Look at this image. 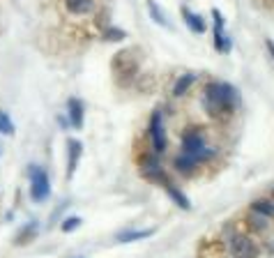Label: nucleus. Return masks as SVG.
I'll use <instances>...</instances> for the list:
<instances>
[{
    "mask_svg": "<svg viewBox=\"0 0 274 258\" xmlns=\"http://www.w3.org/2000/svg\"><path fill=\"white\" fill-rule=\"evenodd\" d=\"M182 14H184V21H187V26L191 28V30H194L196 35H203V33H205V21H203L201 16H198V14L189 12L187 7L182 9Z\"/></svg>",
    "mask_w": 274,
    "mask_h": 258,
    "instance_id": "12",
    "label": "nucleus"
},
{
    "mask_svg": "<svg viewBox=\"0 0 274 258\" xmlns=\"http://www.w3.org/2000/svg\"><path fill=\"white\" fill-rule=\"evenodd\" d=\"M28 178H30V196L33 201H46L51 194V182H48V173L37 164L28 166Z\"/></svg>",
    "mask_w": 274,
    "mask_h": 258,
    "instance_id": "2",
    "label": "nucleus"
},
{
    "mask_svg": "<svg viewBox=\"0 0 274 258\" xmlns=\"http://www.w3.org/2000/svg\"><path fill=\"white\" fill-rule=\"evenodd\" d=\"M0 134H14V122L5 111H0Z\"/></svg>",
    "mask_w": 274,
    "mask_h": 258,
    "instance_id": "19",
    "label": "nucleus"
},
{
    "mask_svg": "<svg viewBox=\"0 0 274 258\" xmlns=\"http://www.w3.org/2000/svg\"><path fill=\"white\" fill-rule=\"evenodd\" d=\"M166 192L171 194V199H173L175 203H178V206L182 207V210H189V207H191V206H189V199H187V196H184V194H182L180 189H175V187H171V182L166 185Z\"/></svg>",
    "mask_w": 274,
    "mask_h": 258,
    "instance_id": "16",
    "label": "nucleus"
},
{
    "mask_svg": "<svg viewBox=\"0 0 274 258\" xmlns=\"http://www.w3.org/2000/svg\"><path fill=\"white\" fill-rule=\"evenodd\" d=\"M212 14H214V47L219 49V51H230L233 42L224 33V16H221L219 9H214Z\"/></svg>",
    "mask_w": 274,
    "mask_h": 258,
    "instance_id": "7",
    "label": "nucleus"
},
{
    "mask_svg": "<svg viewBox=\"0 0 274 258\" xmlns=\"http://www.w3.org/2000/svg\"><path fill=\"white\" fill-rule=\"evenodd\" d=\"M251 210L256 212V214H261V217H274V203L272 201H268V199H258V201H254L251 203Z\"/></svg>",
    "mask_w": 274,
    "mask_h": 258,
    "instance_id": "13",
    "label": "nucleus"
},
{
    "mask_svg": "<svg viewBox=\"0 0 274 258\" xmlns=\"http://www.w3.org/2000/svg\"><path fill=\"white\" fill-rule=\"evenodd\" d=\"M104 37H106L108 42H120L127 37V33H125V30H118V28H106V30H104Z\"/></svg>",
    "mask_w": 274,
    "mask_h": 258,
    "instance_id": "20",
    "label": "nucleus"
},
{
    "mask_svg": "<svg viewBox=\"0 0 274 258\" xmlns=\"http://www.w3.org/2000/svg\"><path fill=\"white\" fill-rule=\"evenodd\" d=\"M196 79H198V74H194V72H187V74H182L180 79L175 81V86H173V95L175 97H182V95L187 93L189 88L196 83Z\"/></svg>",
    "mask_w": 274,
    "mask_h": 258,
    "instance_id": "10",
    "label": "nucleus"
},
{
    "mask_svg": "<svg viewBox=\"0 0 274 258\" xmlns=\"http://www.w3.org/2000/svg\"><path fill=\"white\" fill-rule=\"evenodd\" d=\"M67 113H69V122H72L74 129H81L83 127V102L72 97L67 102Z\"/></svg>",
    "mask_w": 274,
    "mask_h": 258,
    "instance_id": "9",
    "label": "nucleus"
},
{
    "mask_svg": "<svg viewBox=\"0 0 274 258\" xmlns=\"http://www.w3.org/2000/svg\"><path fill=\"white\" fill-rule=\"evenodd\" d=\"M65 5L72 14H88L92 12V0H65Z\"/></svg>",
    "mask_w": 274,
    "mask_h": 258,
    "instance_id": "14",
    "label": "nucleus"
},
{
    "mask_svg": "<svg viewBox=\"0 0 274 258\" xmlns=\"http://www.w3.org/2000/svg\"><path fill=\"white\" fill-rule=\"evenodd\" d=\"M235 104H237V90L228 83H210L205 88V106L210 113H233Z\"/></svg>",
    "mask_w": 274,
    "mask_h": 258,
    "instance_id": "1",
    "label": "nucleus"
},
{
    "mask_svg": "<svg viewBox=\"0 0 274 258\" xmlns=\"http://www.w3.org/2000/svg\"><path fill=\"white\" fill-rule=\"evenodd\" d=\"M152 233H154V228H145V231H127V233H120V235H118V242H134V240L150 238Z\"/></svg>",
    "mask_w": 274,
    "mask_h": 258,
    "instance_id": "15",
    "label": "nucleus"
},
{
    "mask_svg": "<svg viewBox=\"0 0 274 258\" xmlns=\"http://www.w3.org/2000/svg\"><path fill=\"white\" fill-rule=\"evenodd\" d=\"M147 9H150V16H152V21H154V23H159V26L168 28L166 16H164V12H161L159 7H157V2H154V0H150V2H147Z\"/></svg>",
    "mask_w": 274,
    "mask_h": 258,
    "instance_id": "17",
    "label": "nucleus"
},
{
    "mask_svg": "<svg viewBox=\"0 0 274 258\" xmlns=\"http://www.w3.org/2000/svg\"><path fill=\"white\" fill-rule=\"evenodd\" d=\"M140 173H143L147 180H159L164 187L168 185V178H166V173H164V168H161L157 155H145V157H140Z\"/></svg>",
    "mask_w": 274,
    "mask_h": 258,
    "instance_id": "6",
    "label": "nucleus"
},
{
    "mask_svg": "<svg viewBox=\"0 0 274 258\" xmlns=\"http://www.w3.org/2000/svg\"><path fill=\"white\" fill-rule=\"evenodd\" d=\"M228 247H230V254H233L235 258H258V247H256L254 240H249L247 235L233 233L230 240H228Z\"/></svg>",
    "mask_w": 274,
    "mask_h": 258,
    "instance_id": "4",
    "label": "nucleus"
},
{
    "mask_svg": "<svg viewBox=\"0 0 274 258\" xmlns=\"http://www.w3.org/2000/svg\"><path fill=\"white\" fill-rule=\"evenodd\" d=\"M182 148H184V153L194 155L196 161H203L212 155L210 148H205V141H203V134L201 132H187L182 136Z\"/></svg>",
    "mask_w": 274,
    "mask_h": 258,
    "instance_id": "3",
    "label": "nucleus"
},
{
    "mask_svg": "<svg viewBox=\"0 0 274 258\" xmlns=\"http://www.w3.org/2000/svg\"><path fill=\"white\" fill-rule=\"evenodd\" d=\"M268 49L272 51V55H274V42H272V40H268Z\"/></svg>",
    "mask_w": 274,
    "mask_h": 258,
    "instance_id": "22",
    "label": "nucleus"
},
{
    "mask_svg": "<svg viewBox=\"0 0 274 258\" xmlns=\"http://www.w3.org/2000/svg\"><path fill=\"white\" fill-rule=\"evenodd\" d=\"M81 221H83L81 217H67L65 221H62V226H60V228H62L65 233H72V231H76V228L81 226Z\"/></svg>",
    "mask_w": 274,
    "mask_h": 258,
    "instance_id": "21",
    "label": "nucleus"
},
{
    "mask_svg": "<svg viewBox=\"0 0 274 258\" xmlns=\"http://www.w3.org/2000/svg\"><path fill=\"white\" fill-rule=\"evenodd\" d=\"M35 233H37V224H30V228H23V231L16 235V245H26V242H30V238H33Z\"/></svg>",
    "mask_w": 274,
    "mask_h": 258,
    "instance_id": "18",
    "label": "nucleus"
},
{
    "mask_svg": "<svg viewBox=\"0 0 274 258\" xmlns=\"http://www.w3.org/2000/svg\"><path fill=\"white\" fill-rule=\"evenodd\" d=\"M150 136H152V148L154 155H159L166 150V134H164V115L161 111H154L150 118Z\"/></svg>",
    "mask_w": 274,
    "mask_h": 258,
    "instance_id": "5",
    "label": "nucleus"
},
{
    "mask_svg": "<svg viewBox=\"0 0 274 258\" xmlns=\"http://www.w3.org/2000/svg\"><path fill=\"white\" fill-rule=\"evenodd\" d=\"M175 168H178V171L180 173H184V175H189V173L194 171L196 168V164H198V161H196V157L194 155H189V153H184V155H180V157H175Z\"/></svg>",
    "mask_w": 274,
    "mask_h": 258,
    "instance_id": "11",
    "label": "nucleus"
},
{
    "mask_svg": "<svg viewBox=\"0 0 274 258\" xmlns=\"http://www.w3.org/2000/svg\"><path fill=\"white\" fill-rule=\"evenodd\" d=\"M81 155H83V143L76 139H69L67 141V178H72L74 173H76Z\"/></svg>",
    "mask_w": 274,
    "mask_h": 258,
    "instance_id": "8",
    "label": "nucleus"
}]
</instances>
